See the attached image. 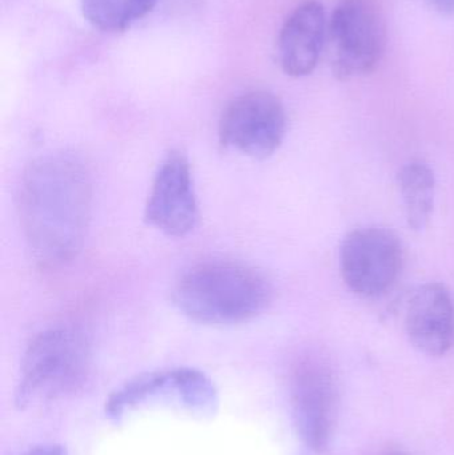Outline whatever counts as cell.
Wrapping results in <instances>:
<instances>
[{"label": "cell", "instance_id": "6da1fadb", "mask_svg": "<svg viewBox=\"0 0 454 455\" xmlns=\"http://www.w3.org/2000/svg\"><path fill=\"white\" fill-rule=\"evenodd\" d=\"M92 203L90 173L64 152L32 162L21 179L19 212L28 248L48 267L71 261L87 235Z\"/></svg>", "mask_w": 454, "mask_h": 455}, {"label": "cell", "instance_id": "7a4b0ae2", "mask_svg": "<svg viewBox=\"0 0 454 455\" xmlns=\"http://www.w3.org/2000/svg\"><path fill=\"white\" fill-rule=\"evenodd\" d=\"M271 281L255 267L232 261L205 262L181 275L172 291L175 307L204 325L248 323L271 305Z\"/></svg>", "mask_w": 454, "mask_h": 455}, {"label": "cell", "instance_id": "3957f363", "mask_svg": "<svg viewBox=\"0 0 454 455\" xmlns=\"http://www.w3.org/2000/svg\"><path fill=\"white\" fill-rule=\"evenodd\" d=\"M91 350L84 334L58 326L37 334L24 353L16 403L55 400L82 387L90 371Z\"/></svg>", "mask_w": 454, "mask_h": 455}, {"label": "cell", "instance_id": "277c9868", "mask_svg": "<svg viewBox=\"0 0 454 455\" xmlns=\"http://www.w3.org/2000/svg\"><path fill=\"white\" fill-rule=\"evenodd\" d=\"M335 74L352 79L370 74L380 63L386 43V19L378 0H341L332 13Z\"/></svg>", "mask_w": 454, "mask_h": 455}, {"label": "cell", "instance_id": "5b68a950", "mask_svg": "<svg viewBox=\"0 0 454 455\" xmlns=\"http://www.w3.org/2000/svg\"><path fill=\"white\" fill-rule=\"evenodd\" d=\"M287 114L279 98L267 91L237 96L219 123L221 144L253 159L272 156L284 141Z\"/></svg>", "mask_w": 454, "mask_h": 455}, {"label": "cell", "instance_id": "8992f818", "mask_svg": "<svg viewBox=\"0 0 454 455\" xmlns=\"http://www.w3.org/2000/svg\"><path fill=\"white\" fill-rule=\"evenodd\" d=\"M402 267V243L391 230L362 228L349 233L341 243V275L357 296H383L396 283Z\"/></svg>", "mask_w": 454, "mask_h": 455}, {"label": "cell", "instance_id": "52a82bcc", "mask_svg": "<svg viewBox=\"0 0 454 455\" xmlns=\"http://www.w3.org/2000/svg\"><path fill=\"white\" fill-rule=\"evenodd\" d=\"M146 220L171 237H184L197 226L199 205L191 165L181 152H171L159 165L146 205Z\"/></svg>", "mask_w": 454, "mask_h": 455}, {"label": "cell", "instance_id": "ba28073f", "mask_svg": "<svg viewBox=\"0 0 454 455\" xmlns=\"http://www.w3.org/2000/svg\"><path fill=\"white\" fill-rule=\"evenodd\" d=\"M336 387L332 373L319 361H307L292 384L293 416L304 443L322 451L327 446L335 416Z\"/></svg>", "mask_w": 454, "mask_h": 455}, {"label": "cell", "instance_id": "9c48e42d", "mask_svg": "<svg viewBox=\"0 0 454 455\" xmlns=\"http://www.w3.org/2000/svg\"><path fill=\"white\" fill-rule=\"evenodd\" d=\"M405 331L424 355L442 357L452 349L454 301L442 283H426L412 294L405 312Z\"/></svg>", "mask_w": 454, "mask_h": 455}, {"label": "cell", "instance_id": "30bf717a", "mask_svg": "<svg viewBox=\"0 0 454 455\" xmlns=\"http://www.w3.org/2000/svg\"><path fill=\"white\" fill-rule=\"evenodd\" d=\"M327 31V16L319 0H304L280 29L277 56L280 67L292 77L311 74L319 63Z\"/></svg>", "mask_w": 454, "mask_h": 455}, {"label": "cell", "instance_id": "8fae6325", "mask_svg": "<svg viewBox=\"0 0 454 455\" xmlns=\"http://www.w3.org/2000/svg\"><path fill=\"white\" fill-rule=\"evenodd\" d=\"M399 186L404 200L408 227L421 232L434 213L436 178L428 163L410 160L399 172Z\"/></svg>", "mask_w": 454, "mask_h": 455}, {"label": "cell", "instance_id": "7c38bea8", "mask_svg": "<svg viewBox=\"0 0 454 455\" xmlns=\"http://www.w3.org/2000/svg\"><path fill=\"white\" fill-rule=\"evenodd\" d=\"M159 0H80L88 23L103 32H123L148 15Z\"/></svg>", "mask_w": 454, "mask_h": 455}, {"label": "cell", "instance_id": "4fadbf2b", "mask_svg": "<svg viewBox=\"0 0 454 455\" xmlns=\"http://www.w3.org/2000/svg\"><path fill=\"white\" fill-rule=\"evenodd\" d=\"M168 395L178 398L192 413L212 416L219 408V395L212 379L194 368L168 371Z\"/></svg>", "mask_w": 454, "mask_h": 455}, {"label": "cell", "instance_id": "5bb4252c", "mask_svg": "<svg viewBox=\"0 0 454 455\" xmlns=\"http://www.w3.org/2000/svg\"><path fill=\"white\" fill-rule=\"evenodd\" d=\"M168 371H152L136 377L109 397L106 405L107 414L111 419H119L128 411L148 398L165 395Z\"/></svg>", "mask_w": 454, "mask_h": 455}, {"label": "cell", "instance_id": "9a60e30c", "mask_svg": "<svg viewBox=\"0 0 454 455\" xmlns=\"http://www.w3.org/2000/svg\"><path fill=\"white\" fill-rule=\"evenodd\" d=\"M21 455H67V451L60 445H40Z\"/></svg>", "mask_w": 454, "mask_h": 455}, {"label": "cell", "instance_id": "2e32d148", "mask_svg": "<svg viewBox=\"0 0 454 455\" xmlns=\"http://www.w3.org/2000/svg\"><path fill=\"white\" fill-rule=\"evenodd\" d=\"M432 8L440 13L452 15L454 13V0H426Z\"/></svg>", "mask_w": 454, "mask_h": 455}]
</instances>
